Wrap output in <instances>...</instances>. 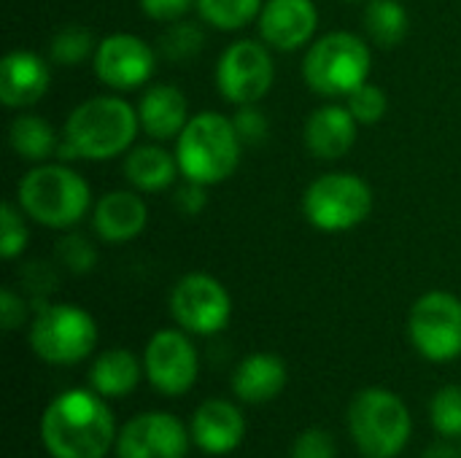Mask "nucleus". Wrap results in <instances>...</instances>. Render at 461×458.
<instances>
[{
  "mask_svg": "<svg viewBox=\"0 0 461 458\" xmlns=\"http://www.w3.org/2000/svg\"><path fill=\"white\" fill-rule=\"evenodd\" d=\"M116 437L113 413L95 389L54 397L41 418V440L51 458H105Z\"/></svg>",
  "mask_w": 461,
  "mask_h": 458,
  "instance_id": "nucleus-1",
  "label": "nucleus"
},
{
  "mask_svg": "<svg viewBox=\"0 0 461 458\" xmlns=\"http://www.w3.org/2000/svg\"><path fill=\"white\" fill-rule=\"evenodd\" d=\"M140 132L138 108L119 94H97L78 103L62 127L59 159L105 162L130 151Z\"/></svg>",
  "mask_w": 461,
  "mask_h": 458,
  "instance_id": "nucleus-2",
  "label": "nucleus"
},
{
  "mask_svg": "<svg viewBox=\"0 0 461 458\" xmlns=\"http://www.w3.org/2000/svg\"><path fill=\"white\" fill-rule=\"evenodd\" d=\"M16 202L35 224L49 229H73L92 208V189L68 162H41L22 175Z\"/></svg>",
  "mask_w": 461,
  "mask_h": 458,
  "instance_id": "nucleus-3",
  "label": "nucleus"
},
{
  "mask_svg": "<svg viewBox=\"0 0 461 458\" xmlns=\"http://www.w3.org/2000/svg\"><path fill=\"white\" fill-rule=\"evenodd\" d=\"M240 138L230 116L203 111L189 119L184 132L176 138V159L181 178L203 186L224 184L240 165Z\"/></svg>",
  "mask_w": 461,
  "mask_h": 458,
  "instance_id": "nucleus-4",
  "label": "nucleus"
},
{
  "mask_svg": "<svg viewBox=\"0 0 461 458\" xmlns=\"http://www.w3.org/2000/svg\"><path fill=\"white\" fill-rule=\"evenodd\" d=\"M373 51L367 40L348 30H332L316 38L303 59L305 84L321 97H348L370 81Z\"/></svg>",
  "mask_w": 461,
  "mask_h": 458,
  "instance_id": "nucleus-5",
  "label": "nucleus"
},
{
  "mask_svg": "<svg viewBox=\"0 0 461 458\" xmlns=\"http://www.w3.org/2000/svg\"><path fill=\"white\" fill-rule=\"evenodd\" d=\"M348 429L362 456L397 458L413 432L408 405L386 389H365L351 400Z\"/></svg>",
  "mask_w": 461,
  "mask_h": 458,
  "instance_id": "nucleus-6",
  "label": "nucleus"
},
{
  "mask_svg": "<svg viewBox=\"0 0 461 458\" xmlns=\"http://www.w3.org/2000/svg\"><path fill=\"white\" fill-rule=\"evenodd\" d=\"M373 213V189L357 173H324L303 194V216L319 232H348Z\"/></svg>",
  "mask_w": 461,
  "mask_h": 458,
  "instance_id": "nucleus-7",
  "label": "nucleus"
},
{
  "mask_svg": "<svg viewBox=\"0 0 461 458\" xmlns=\"http://www.w3.org/2000/svg\"><path fill=\"white\" fill-rule=\"evenodd\" d=\"M97 346V324L95 319L68 302L38 308L30 324V348L32 354L57 367H70L84 362Z\"/></svg>",
  "mask_w": 461,
  "mask_h": 458,
  "instance_id": "nucleus-8",
  "label": "nucleus"
},
{
  "mask_svg": "<svg viewBox=\"0 0 461 458\" xmlns=\"http://www.w3.org/2000/svg\"><path fill=\"white\" fill-rule=\"evenodd\" d=\"M216 89L230 105H257L267 97L276 81L270 46L259 38L232 40L216 62Z\"/></svg>",
  "mask_w": 461,
  "mask_h": 458,
  "instance_id": "nucleus-9",
  "label": "nucleus"
},
{
  "mask_svg": "<svg viewBox=\"0 0 461 458\" xmlns=\"http://www.w3.org/2000/svg\"><path fill=\"white\" fill-rule=\"evenodd\" d=\"M413 348L435 364L461 356V300L451 292L421 294L408 316Z\"/></svg>",
  "mask_w": 461,
  "mask_h": 458,
  "instance_id": "nucleus-10",
  "label": "nucleus"
},
{
  "mask_svg": "<svg viewBox=\"0 0 461 458\" xmlns=\"http://www.w3.org/2000/svg\"><path fill=\"white\" fill-rule=\"evenodd\" d=\"M170 313L189 335H216L232 319V300L224 283L208 273H186L170 292Z\"/></svg>",
  "mask_w": 461,
  "mask_h": 458,
  "instance_id": "nucleus-11",
  "label": "nucleus"
},
{
  "mask_svg": "<svg viewBox=\"0 0 461 458\" xmlns=\"http://www.w3.org/2000/svg\"><path fill=\"white\" fill-rule=\"evenodd\" d=\"M143 370L151 386L165 397L186 394L200 373L197 348L184 329H159L143 351Z\"/></svg>",
  "mask_w": 461,
  "mask_h": 458,
  "instance_id": "nucleus-12",
  "label": "nucleus"
},
{
  "mask_svg": "<svg viewBox=\"0 0 461 458\" xmlns=\"http://www.w3.org/2000/svg\"><path fill=\"white\" fill-rule=\"evenodd\" d=\"M92 65L100 84L113 92H130L151 81L157 67V51L140 35L113 32L97 40Z\"/></svg>",
  "mask_w": 461,
  "mask_h": 458,
  "instance_id": "nucleus-13",
  "label": "nucleus"
},
{
  "mask_svg": "<svg viewBox=\"0 0 461 458\" xmlns=\"http://www.w3.org/2000/svg\"><path fill=\"white\" fill-rule=\"evenodd\" d=\"M192 432L170 413H140L116 437L119 458H186Z\"/></svg>",
  "mask_w": 461,
  "mask_h": 458,
  "instance_id": "nucleus-14",
  "label": "nucleus"
},
{
  "mask_svg": "<svg viewBox=\"0 0 461 458\" xmlns=\"http://www.w3.org/2000/svg\"><path fill=\"white\" fill-rule=\"evenodd\" d=\"M259 38L284 54L313 43L319 30V8L313 0H265L257 19Z\"/></svg>",
  "mask_w": 461,
  "mask_h": 458,
  "instance_id": "nucleus-15",
  "label": "nucleus"
},
{
  "mask_svg": "<svg viewBox=\"0 0 461 458\" xmlns=\"http://www.w3.org/2000/svg\"><path fill=\"white\" fill-rule=\"evenodd\" d=\"M51 84L49 62L27 49H14L0 62V103L11 111H24L41 103Z\"/></svg>",
  "mask_w": 461,
  "mask_h": 458,
  "instance_id": "nucleus-16",
  "label": "nucleus"
},
{
  "mask_svg": "<svg viewBox=\"0 0 461 458\" xmlns=\"http://www.w3.org/2000/svg\"><path fill=\"white\" fill-rule=\"evenodd\" d=\"M149 224V205L135 189H113L92 208L95 235L108 246H122L143 235Z\"/></svg>",
  "mask_w": 461,
  "mask_h": 458,
  "instance_id": "nucleus-17",
  "label": "nucleus"
},
{
  "mask_svg": "<svg viewBox=\"0 0 461 458\" xmlns=\"http://www.w3.org/2000/svg\"><path fill=\"white\" fill-rule=\"evenodd\" d=\"M357 130L359 121L354 119V113L346 105L330 103V105H319L308 119H305V146L316 159L324 162H335L343 159L354 143H357Z\"/></svg>",
  "mask_w": 461,
  "mask_h": 458,
  "instance_id": "nucleus-18",
  "label": "nucleus"
},
{
  "mask_svg": "<svg viewBox=\"0 0 461 458\" xmlns=\"http://www.w3.org/2000/svg\"><path fill=\"white\" fill-rule=\"evenodd\" d=\"M192 440L208 456L232 454L246 435L243 413L227 400H205L192 416Z\"/></svg>",
  "mask_w": 461,
  "mask_h": 458,
  "instance_id": "nucleus-19",
  "label": "nucleus"
},
{
  "mask_svg": "<svg viewBox=\"0 0 461 458\" xmlns=\"http://www.w3.org/2000/svg\"><path fill=\"white\" fill-rule=\"evenodd\" d=\"M140 130L151 140H176L189 124V100L176 84H151L138 103Z\"/></svg>",
  "mask_w": 461,
  "mask_h": 458,
  "instance_id": "nucleus-20",
  "label": "nucleus"
},
{
  "mask_svg": "<svg viewBox=\"0 0 461 458\" xmlns=\"http://www.w3.org/2000/svg\"><path fill=\"white\" fill-rule=\"evenodd\" d=\"M286 386V364L276 354H249L235 375H232V391L246 405H265L276 400Z\"/></svg>",
  "mask_w": 461,
  "mask_h": 458,
  "instance_id": "nucleus-21",
  "label": "nucleus"
},
{
  "mask_svg": "<svg viewBox=\"0 0 461 458\" xmlns=\"http://www.w3.org/2000/svg\"><path fill=\"white\" fill-rule=\"evenodd\" d=\"M181 175L176 154L165 151L157 143L135 146L124 157V178L140 194H157L176 184Z\"/></svg>",
  "mask_w": 461,
  "mask_h": 458,
  "instance_id": "nucleus-22",
  "label": "nucleus"
},
{
  "mask_svg": "<svg viewBox=\"0 0 461 458\" xmlns=\"http://www.w3.org/2000/svg\"><path fill=\"white\" fill-rule=\"evenodd\" d=\"M59 143L62 135L51 127V121H46L38 113H19L14 116L11 127H8V146L11 151L32 165L49 162L51 157L59 154Z\"/></svg>",
  "mask_w": 461,
  "mask_h": 458,
  "instance_id": "nucleus-23",
  "label": "nucleus"
},
{
  "mask_svg": "<svg viewBox=\"0 0 461 458\" xmlns=\"http://www.w3.org/2000/svg\"><path fill=\"white\" fill-rule=\"evenodd\" d=\"M143 364L138 362V356L127 348H111L103 351L92 370H89V383L100 397H127L130 391H135V386L140 383L143 375Z\"/></svg>",
  "mask_w": 461,
  "mask_h": 458,
  "instance_id": "nucleus-24",
  "label": "nucleus"
},
{
  "mask_svg": "<svg viewBox=\"0 0 461 458\" xmlns=\"http://www.w3.org/2000/svg\"><path fill=\"white\" fill-rule=\"evenodd\" d=\"M362 22L367 38L378 49H397L411 32V16L402 0H370Z\"/></svg>",
  "mask_w": 461,
  "mask_h": 458,
  "instance_id": "nucleus-25",
  "label": "nucleus"
},
{
  "mask_svg": "<svg viewBox=\"0 0 461 458\" xmlns=\"http://www.w3.org/2000/svg\"><path fill=\"white\" fill-rule=\"evenodd\" d=\"M265 0H194L200 19L221 32H235L254 24Z\"/></svg>",
  "mask_w": 461,
  "mask_h": 458,
  "instance_id": "nucleus-26",
  "label": "nucleus"
},
{
  "mask_svg": "<svg viewBox=\"0 0 461 458\" xmlns=\"http://www.w3.org/2000/svg\"><path fill=\"white\" fill-rule=\"evenodd\" d=\"M97 40L92 35L89 27L73 22L59 27L51 40H49V59L59 67H76L81 62H86L89 57H95Z\"/></svg>",
  "mask_w": 461,
  "mask_h": 458,
  "instance_id": "nucleus-27",
  "label": "nucleus"
},
{
  "mask_svg": "<svg viewBox=\"0 0 461 458\" xmlns=\"http://www.w3.org/2000/svg\"><path fill=\"white\" fill-rule=\"evenodd\" d=\"M205 46V32L200 24L194 22H173L165 24L159 40H157V51L167 59V62H189L194 59Z\"/></svg>",
  "mask_w": 461,
  "mask_h": 458,
  "instance_id": "nucleus-28",
  "label": "nucleus"
},
{
  "mask_svg": "<svg viewBox=\"0 0 461 458\" xmlns=\"http://www.w3.org/2000/svg\"><path fill=\"white\" fill-rule=\"evenodd\" d=\"M54 254H57V262L65 270H70L73 275H84V273L95 270V265H97V248L92 246L89 238H84L78 232H68L65 238H59L54 246Z\"/></svg>",
  "mask_w": 461,
  "mask_h": 458,
  "instance_id": "nucleus-29",
  "label": "nucleus"
},
{
  "mask_svg": "<svg viewBox=\"0 0 461 458\" xmlns=\"http://www.w3.org/2000/svg\"><path fill=\"white\" fill-rule=\"evenodd\" d=\"M346 108L354 113L359 124H378L389 111V97L378 84L365 81L346 97Z\"/></svg>",
  "mask_w": 461,
  "mask_h": 458,
  "instance_id": "nucleus-30",
  "label": "nucleus"
},
{
  "mask_svg": "<svg viewBox=\"0 0 461 458\" xmlns=\"http://www.w3.org/2000/svg\"><path fill=\"white\" fill-rule=\"evenodd\" d=\"M429 416L443 437H461V386H443L432 397Z\"/></svg>",
  "mask_w": 461,
  "mask_h": 458,
  "instance_id": "nucleus-31",
  "label": "nucleus"
},
{
  "mask_svg": "<svg viewBox=\"0 0 461 458\" xmlns=\"http://www.w3.org/2000/svg\"><path fill=\"white\" fill-rule=\"evenodd\" d=\"M27 240H30V232L24 224V211L11 202H3L0 205V254H3V259H8V262L16 259L27 248Z\"/></svg>",
  "mask_w": 461,
  "mask_h": 458,
  "instance_id": "nucleus-32",
  "label": "nucleus"
},
{
  "mask_svg": "<svg viewBox=\"0 0 461 458\" xmlns=\"http://www.w3.org/2000/svg\"><path fill=\"white\" fill-rule=\"evenodd\" d=\"M230 119H232L235 132H238L243 146H262L270 138V119L259 108V103L257 105H238Z\"/></svg>",
  "mask_w": 461,
  "mask_h": 458,
  "instance_id": "nucleus-33",
  "label": "nucleus"
},
{
  "mask_svg": "<svg viewBox=\"0 0 461 458\" xmlns=\"http://www.w3.org/2000/svg\"><path fill=\"white\" fill-rule=\"evenodd\" d=\"M292 458H338V443L324 429H308L294 440Z\"/></svg>",
  "mask_w": 461,
  "mask_h": 458,
  "instance_id": "nucleus-34",
  "label": "nucleus"
},
{
  "mask_svg": "<svg viewBox=\"0 0 461 458\" xmlns=\"http://www.w3.org/2000/svg\"><path fill=\"white\" fill-rule=\"evenodd\" d=\"M138 3H140L143 16L159 24L181 22L194 8V0H138Z\"/></svg>",
  "mask_w": 461,
  "mask_h": 458,
  "instance_id": "nucleus-35",
  "label": "nucleus"
},
{
  "mask_svg": "<svg viewBox=\"0 0 461 458\" xmlns=\"http://www.w3.org/2000/svg\"><path fill=\"white\" fill-rule=\"evenodd\" d=\"M205 189H208V186L184 178V184H178L176 192H173V205H176V211L184 213V216H200V213L205 211V205H208V192H205Z\"/></svg>",
  "mask_w": 461,
  "mask_h": 458,
  "instance_id": "nucleus-36",
  "label": "nucleus"
},
{
  "mask_svg": "<svg viewBox=\"0 0 461 458\" xmlns=\"http://www.w3.org/2000/svg\"><path fill=\"white\" fill-rule=\"evenodd\" d=\"M27 319V302L22 300V294L11 292V289H3L0 294V321H3V329L5 332H14L24 324Z\"/></svg>",
  "mask_w": 461,
  "mask_h": 458,
  "instance_id": "nucleus-37",
  "label": "nucleus"
},
{
  "mask_svg": "<svg viewBox=\"0 0 461 458\" xmlns=\"http://www.w3.org/2000/svg\"><path fill=\"white\" fill-rule=\"evenodd\" d=\"M343 3H370V0H343Z\"/></svg>",
  "mask_w": 461,
  "mask_h": 458,
  "instance_id": "nucleus-38",
  "label": "nucleus"
},
{
  "mask_svg": "<svg viewBox=\"0 0 461 458\" xmlns=\"http://www.w3.org/2000/svg\"><path fill=\"white\" fill-rule=\"evenodd\" d=\"M362 458H370V456H362Z\"/></svg>",
  "mask_w": 461,
  "mask_h": 458,
  "instance_id": "nucleus-39",
  "label": "nucleus"
}]
</instances>
